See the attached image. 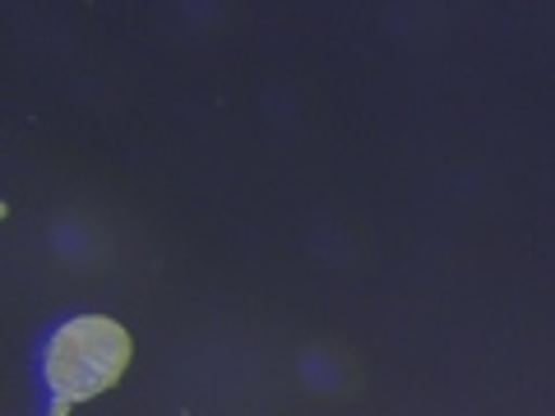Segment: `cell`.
Masks as SVG:
<instances>
[{
	"mask_svg": "<svg viewBox=\"0 0 555 416\" xmlns=\"http://www.w3.org/2000/svg\"><path fill=\"white\" fill-rule=\"evenodd\" d=\"M130 338L126 328L112 320H75L65 324L47 347V389H51V412H65L79 398H93L98 389L116 385L126 370Z\"/></svg>",
	"mask_w": 555,
	"mask_h": 416,
	"instance_id": "6da1fadb",
	"label": "cell"
}]
</instances>
